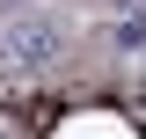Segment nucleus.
Listing matches in <instances>:
<instances>
[{"label": "nucleus", "instance_id": "obj_1", "mask_svg": "<svg viewBox=\"0 0 146 139\" xmlns=\"http://www.w3.org/2000/svg\"><path fill=\"white\" fill-rule=\"evenodd\" d=\"M58 51H66V37L51 29V22H15V29L0 37V59L15 73H44V66H58Z\"/></svg>", "mask_w": 146, "mask_h": 139}]
</instances>
